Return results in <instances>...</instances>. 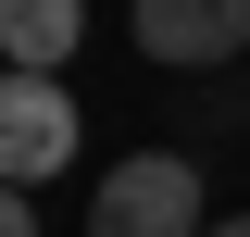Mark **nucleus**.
<instances>
[{"mask_svg":"<svg viewBox=\"0 0 250 237\" xmlns=\"http://www.w3.org/2000/svg\"><path fill=\"white\" fill-rule=\"evenodd\" d=\"M200 225H213V200H200L188 150H125L88 187V237H200Z\"/></svg>","mask_w":250,"mask_h":237,"instance_id":"1","label":"nucleus"},{"mask_svg":"<svg viewBox=\"0 0 250 237\" xmlns=\"http://www.w3.org/2000/svg\"><path fill=\"white\" fill-rule=\"evenodd\" d=\"M75 88L62 75H0V187H50L75 175Z\"/></svg>","mask_w":250,"mask_h":237,"instance_id":"2","label":"nucleus"},{"mask_svg":"<svg viewBox=\"0 0 250 237\" xmlns=\"http://www.w3.org/2000/svg\"><path fill=\"white\" fill-rule=\"evenodd\" d=\"M125 38H138L163 75H200V62L250 50V0H125Z\"/></svg>","mask_w":250,"mask_h":237,"instance_id":"3","label":"nucleus"},{"mask_svg":"<svg viewBox=\"0 0 250 237\" xmlns=\"http://www.w3.org/2000/svg\"><path fill=\"white\" fill-rule=\"evenodd\" d=\"M88 50V0H0V75H62Z\"/></svg>","mask_w":250,"mask_h":237,"instance_id":"4","label":"nucleus"},{"mask_svg":"<svg viewBox=\"0 0 250 237\" xmlns=\"http://www.w3.org/2000/svg\"><path fill=\"white\" fill-rule=\"evenodd\" d=\"M0 237H38V187H0Z\"/></svg>","mask_w":250,"mask_h":237,"instance_id":"5","label":"nucleus"},{"mask_svg":"<svg viewBox=\"0 0 250 237\" xmlns=\"http://www.w3.org/2000/svg\"><path fill=\"white\" fill-rule=\"evenodd\" d=\"M200 237H250V212H213V225H200Z\"/></svg>","mask_w":250,"mask_h":237,"instance_id":"6","label":"nucleus"}]
</instances>
